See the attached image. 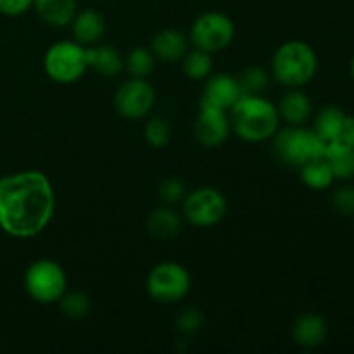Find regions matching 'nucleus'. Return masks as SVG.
<instances>
[{"label": "nucleus", "mask_w": 354, "mask_h": 354, "mask_svg": "<svg viewBox=\"0 0 354 354\" xmlns=\"http://www.w3.org/2000/svg\"><path fill=\"white\" fill-rule=\"evenodd\" d=\"M344 138L354 147V116L348 118V124H346Z\"/></svg>", "instance_id": "nucleus-32"}, {"label": "nucleus", "mask_w": 354, "mask_h": 354, "mask_svg": "<svg viewBox=\"0 0 354 354\" xmlns=\"http://www.w3.org/2000/svg\"><path fill=\"white\" fill-rule=\"evenodd\" d=\"M24 289L37 303L54 304L68 292V277L54 259H37L24 272Z\"/></svg>", "instance_id": "nucleus-6"}, {"label": "nucleus", "mask_w": 354, "mask_h": 354, "mask_svg": "<svg viewBox=\"0 0 354 354\" xmlns=\"http://www.w3.org/2000/svg\"><path fill=\"white\" fill-rule=\"evenodd\" d=\"M33 9L48 26L66 28L78 12L76 0H35Z\"/></svg>", "instance_id": "nucleus-19"}, {"label": "nucleus", "mask_w": 354, "mask_h": 354, "mask_svg": "<svg viewBox=\"0 0 354 354\" xmlns=\"http://www.w3.org/2000/svg\"><path fill=\"white\" fill-rule=\"evenodd\" d=\"M318 57L310 44L289 40L280 45L272 57V75L286 88H301L315 78Z\"/></svg>", "instance_id": "nucleus-3"}, {"label": "nucleus", "mask_w": 354, "mask_h": 354, "mask_svg": "<svg viewBox=\"0 0 354 354\" xmlns=\"http://www.w3.org/2000/svg\"><path fill=\"white\" fill-rule=\"evenodd\" d=\"M228 118L232 131L249 144L270 140L280 124L279 109L265 95H242L228 111Z\"/></svg>", "instance_id": "nucleus-2"}, {"label": "nucleus", "mask_w": 354, "mask_h": 354, "mask_svg": "<svg viewBox=\"0 0 354 354\" xmlns=\"http://www.w3.org/2000/svg\"><path fill=\"white\" fill-rule=\"evenodd\" d=\"M299 171L304 185L310 187L311 190H318V192L320 190H327L335 180L334 173H332L330 166H328L327 159L324 156L308 161L306 165L301 166Z\"/></svg>", "instance_id": "nucleus-22"}, {"label": "nucleus", "mask_w": 354, "mask_h": 354, "mask_svg": "<svg viewBox=\"0 0 354 354\" xmlns=\"http://www.w3.org/2000/svg\"><path fill=\"white\" fill-rule=\"evenodd\" d=\"M156 68V57L151 48L135 47L124 57V71L131 78H149Z\"/></svg>", "instance_id": "nucleus-24"}, {"label": "nucleus", "mask_w": 354, "mask_h": 354, "mask_svg": "<svg viewBox=\"0 0 354 354\" xmlns=\"http://www.w3.org/2000/svg\"><path fill=\"white\" fill-rule=\"evenodd\" d=\"M59 306L64 317L71 318V320H80V318L86 317L92 310V299L88 294L82 292V290H75V292H66L64 296L59 299Z\"/></svg>", "instance_id": "nucleus-26"}, {"label": "nucleus", "mask_w": 354, "mask_h": 354, "mask_svg": "<svg viewBox=\"0 0 354 354\" xmlns=\"http://www.w3.org/2000/svg\"><path fill=\"white\" fill-rule=\"evenodd\" d=\"M147 292L156 303L175 304L185 299L192 287V277L183 265L176 261H162L147 275Z\"/></svg>", "instance_id": "nucleus-7"}, {"label": "nucleus", "mask_w": 354, "mask_h": 354, "mask_svg": "<svg viewBox=\"0 0 354 354\" xmlns=\"http://www.w3.org/2000/svg\"><path fill=\"white\" fill-rule=\"evenodd\" d=\"M55 211L50 180L38 169L0 178V228L14 239H31L48 227Z\"/></svg>", "instance_id": "nucleus-1"}, {"label": "nucleus", "mask_w": 354, "mask_h": 354, "mask_svg": "<svg viewBox=\"0 0 354 354\" xmlns=\"http://www.w3.org/2000/svg\"><path fill=\"white\" fill-rule=\"evenodd\" d=\"M272 138L277 159L290 168H301L311 159L322 158L325 152V142L315 130H308L303 124H289L283 130H277Z\"/></svg>", "instance_id": "nucleus-4"}, {"label": "nucleus", "mask_w": 354, "mask_h": 354, "mask_svg": "<svg viewBox=\"0 0 354 354\" xmlns=\"http://www.w3.org/2000/svg\"><path fill=\"white\" fill-rule=\"evenodd\" d=\"M277 109H279L280 120L286 121L287 124H292V127L304 124L313 113L311 99L299 88H289V92L283 93Z\"/></svg>", "instance_id": "nucleus-16"}, {"label": "nucleus", "mask_w": 354, "mask_h": 354, "mask_svg": "<svg viewBox=\"0 0 354 354\" xmlns=\"http://www.w3.org/2000/svg\"><path fill=\"white\" fill-rule=\"evenodd\" d=\"M35 0H0V14L7 17H17L33 9Z\"/></svg>", "instance_id": "nucleus-31"}, {"label": "nucleus", "mask_w": 354, "mask_h": 354, "mask_svg": "<svg viewBox=\"0 0 354 354\" xmlns=\"http://www.w3.org/2000/svg\"><path fill=\"white\" fill-rule=\"evenodd\" d=\"M182 69L187 78L194 82L206 80L213 71V54L201 48L194 47L192 50H187V54L182 57Z\"/></svg>", "instance_id": "nucleus-23"}, {"label": "nucleus", "mask_w": 354, "mask_h": 354, "mask_svg": "<svg viewBox=\"0 0 354 354\" xmlns=\"http://www.w3.org/2000/svg\"><path fill=\"white\" fill-rule=\"evenodd\" d=\"M348 114L335 106H325L318 111L315 118V133L328 144V142L342 140L346 133V124H348ZM346 140V138H344Z\"/></svg>", "instance_id": "nucleus-18"}, {"label": "nucleus", "mask_w": 354, "mask_h": 354, "mask_svg": "<svg viewBox=\"0 0 354 354\" xmlns=\"http://www.w3.org/2000/svg\"><path fill=\"white\" fill-rule=\"evenodd\" d=\"M244 95H263L270 86V75L259 66H249L239 76Z\"/></svg>", "instance_id": "nucleus-25"}, {"label": "nucleus", "mask_w": 354, "mask_h": 354, "mask_svg": "<svg viewBox=\"0 0 354 354\" xmlns=\"http://www.w3.org/2000/svg\"><path fill=\"white\" fill-rule=\"evenodd\" d=\"M196 138L203 147L214 149L225 144L230 135V118L225 111L216 109V107L201 106L199 114H197L196 127Z\"/></svg>", "instance_id": "nucleus-11"}, {"label": "nucleus", "mask_w": 354, "mask_h": 354, "mask_svg": "<svg viewBox=\"0 0 354 354\" xmlns=\"http://www.w3.org/2000/svg\"><path fill=\"white\" fill-rule=\"evenodd\" d=\"M144 137L149 145L156 149H165L171 140V127L166 121V118L154 116L145 123Z\"/></svg>", "instance_id": "nucleus-27"}, {"label": "nucleus", "mask_w": 354, "mask_h": 354, "mask_svg": "<svg viewBox=\"0 0 354 354\" xmlns=\"http://www.w3.org/2000/svg\"><path fill=\"white\" fill-rule=\"evenodd\" d=\"M182 228V218L173 206H162L152 211L147 220V230L158 241H169L176 237Z\"/></svg>", "instance_id": "nucleus-21"}, {"label": "nucleus", "mask_w": 354, "mask_h": 354, "mask_svg": "<svg viewBox=\"0 0 354 354\" xmlns=\"http://www.w3.org/2000/svg\"><path fill=\"white\" fill-rule=\"evenodd\" d=\"M332 204L342 214H354V189L353 187H341L332 196Z\"/></svg>", "instance_id": "nucleus-30"}, {"label": "nucleus", "mask_w": 354, "mask_h": 354, "mask_svg": "<svg viewBox=\"0 0 354 354\" xmlns=\"http://www.w3.org/2000/svg\"><path fill=\"white\" fill-rule=\"evenodd\" d=\"M235 38V24L230 16L218 10L201 14L190 26L189 40L201 50L209 54L225 50Z\"/></svg>", "instance_id": "nucleus-8"}, {"label": "nucleus", "mask_w": 354, "mask_h": 354, "mask_svg": "<svg viewBox=\"0 0 354 354\" xmlns=\"http://www.w3.org/2000/svg\"><path fill=\"white\" fill-rule=\"evenodd\" d=\"M204 315L197 308H187L176 317V327L182 334H196L203 328Z\"/></svg>", "instance_id": "nucleus-29"}, {"label": "nucleus", "mask_w": 354, "mask_h": 354, "mask_svg": "<svg viewBox=\"0 0 354 354\" xmlns=\"http://www.w3.org/2000/svg\"><path fill=\"white\" fill-rule=\"evenodd\" d=\"M158 196L166 206H175V204L182 203L187 196L185 183L175 176H168L162 180L158 187Z\"/></svg>", "instance_id": "nucleus-28"}, {"label": "nucleus", "mask_w": 354, "mask_h": 354, "mask_svg": "<svg viewBox=\"0 0 354 354\" xmlns=\"http://www.w3.org/2000/svg\"><path fill=\"white\" fill-rule=\"evenodd\" d=\"M351 75H353V80H354V57H353V62H351Z\"/></svg>", "instance_id": "nucleus-33"}, {"label": "nucleus", "mask_w": 354, "mask_h": 354, "mask_svg": "<svg viewBox=\"0 0 354 354\" xmlns=\"http://www.w3.org/2000/svg\"><path fill=\"white\" fill-rule=\"evenodd\" d=\"M151 50L154 54L156 61L162 62H176L182 61L183 55L189 50V38L178 30L166 28L158 31L152 37Z\"/></svg>", "instance_id": "nucleus-14"}, {"label": "nucleus", "mask_w": 354, "mask_h": 354, "mask_svg": "<svg viewBox=\"0 0 354 354\" xmlns=\"http://www.w3.org/2000/svg\"><path fill=\"white\" fill-rule=\"evenodd\" d=\"M183 216L197 228H209L220 223L228 209L227 199L214 187H197L182 201Z\"/></svg>", "instance_id": "nucleus-9"}, {"label": "nucleus", "mask_w": 354, "mask_h": 354, "mask_svg": "<svg viewBox=\"0 0 354 354\" xmlns=\"http://www.w3.org/2000/svg\"><path fill=\"white\" fill-rule=\"evenodd\" d=\"M88 68L95 69L100 76L114 78L124 69V57L113 45H92L86 47Z\"/></svg>", "instance_id": "nucleus-17"}, {"label": "nucleus", "mask_w": 354, "mask_h": 354, "mask_svg": "<svg viewBox=\"0 0 354 354\" xmlns=\"http://www.w3.org/2000/svg\"><path fill=\"white\" fill-rule=\"evenodd\" d=\"M324 158L327 159L335 180H349L354 176V147L348 140L325 144Z\"/></svg>", "instance_id": "nucleus-20"}, {"label": "nucleus", "mask_w": 354, "mask_h": 354, "mask_svg": "<svg viewBox=\"0 0 354 354\" xmlns=\"http://www.w3.org/2000/svg\"><path fill=\"white\" fill-rule=\"evenodd\" d=\"M156 104V90L147 78H128L114 93V109L124 120H142L149 116Z\"/></svg>", "instance_id": "nucleus-10"}, {"label": "nucleus", "mask_w": 354, "mask_h": 354, "mask_svg": "<svg viewBox=\"0 0 354 354\" xmlns=\"http://www.w3.org/2000/svg\"><path fill=\"white\" fill-rule=\"evenodd\" d=\"M242 95L244 92L235 76L228 75V73H218V75H209L206 78L201 106L216 107V109L228 113Z\"/></svg>", "instance_id": "nucleus-12"}, {"label": "nucleus", "mask_w": 354, "mask_h": 354, "mask_svg": "<svg viewBox=\"0 0 354 354\" xmlns=\"http://www.w3.org/2000/svg\"><path fill=\"white\" fill-rule=\"evenodd\" d=\"M71 33L73 40L85 47L97 45L102 37L106 35V17L95 9H83L76 12V16L71 21Z\"/></svg>", "instance_id": "nucleus-13"}, {"label": "nucleus", "mask_w": 354, "mask_h": 354, "mask_svg": "<svg viewBox=\"0 0 354 354\" xmlns=\"http://www.w3.org/2000/svg\"><path fill=\"white\" fill-rule=\"evenodd\" d=\"M45 75L55 83L71 85L88 69L86 47L76 40H61L47 48L44 55Z\"/></svg>", "instance_id": "nucleus-5"}, {"label": "nucleus", "mask_w": 354, "mask_h": 354, "mask_svg": "<svg viewBox=\"0 0 354 354\" xmlns=\"http://www.w3.org/2000/svg\"><path fill=\"white\" fill-rule=\"evenodd\" d=\"M327 322L317 313H304L294 322L292 339L297 346L306 349L318 348L327 339Z\"/></svg>", "instance_id": "nucleus-15"}]
</instances>
